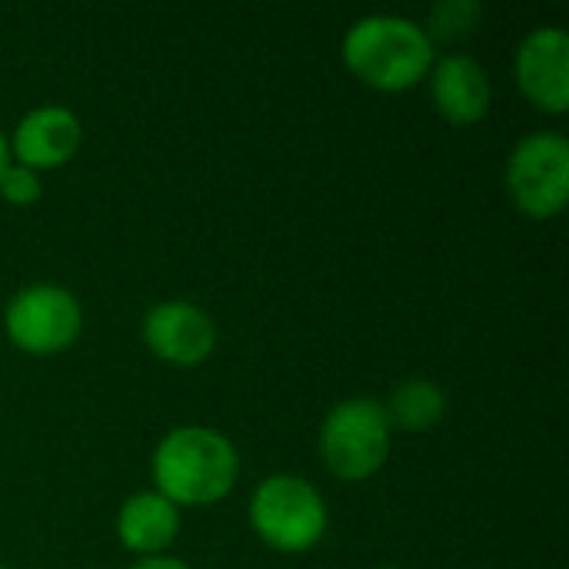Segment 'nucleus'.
<instances>
[{
	"mask_svg": "<svg viewBox=\"0 0 569 569\" xmlns=\"http://www.w3.org/2000/svg\"><path fill=\"white\" fill-rule=\"evenodd\" d=\"M250 527L277 553H310L330 527L323 493L297 473H270L250 497Z\"/></svg>",
	"mask_w": 569,
	"mask_h": 569,
	"instance_id": "nucleus-3",
	"label": "nucleus"
},
{
	"mask_svg": "<svg viewBox=\"0 0 569 569\" xmlns=\"http://www.w3.org/2000/svg\"><path fill=\"white\" fill-rule=\"evenodd\" d=\"M83 147V123L70 107L60 103H43L27 110L13 133L7 137V150L10 160L43 173V170H57L67 167Z\"/></svg>",
	"mask_w": 569,
	"mask_h": 569,
	"instance_id": "nucleus-9",
	"label": "nucleus"
},
{
	"mask_svg": "<svg viewBox=\"0 0 569 569\" xmlns=\"http://www.w3.org/2000/svg\"><path fill=\"white\" fill-rule=\"evenodd\" d=\"M130 569H193L187 560H177V557H170V553H160V557H140V560H133Z\"/></svg>",
	"mask_w": 569,
	"mask_h": 569,
	"instance_id": "nucleus-15",
	"label": "nucleus"
},
{
	"mask_svg": "<svg viewBox=\"0 0 569 569\" xmlns=\"http://www.w3.org/2000/svg\"><path fill=\"white\" fill-rule=\"evenodd\" d=\"M343 67L370 90L403 93L423 83L437 63V47L423 23L400 13H367L353 20L340 43Z\"/></svg>",
	"mask_w": 569,
	"mask_h": 569,
	"instance_id": "nucleus-2",
	"label": "nucleus"
},
{
	"mask_svg": "<svg viewBox=\"0 0 569 569\" xmlns=\"http://www.w3.org/2000/svg\"><path fill=\"white\" fill-rule=\"evenodd\" d=\"M520 93L543 113L563 117L569 107V37L563 27L530 30L513 57Z\"/></svg>",
	"mask_w": 569,
	"mask_h": 569,
	"instance_id": "nucleus-8",
	"label": "nucleus"
},
{
	"mask_svg": "<svg viewBox=\"0 0 569 569\" xmlns=\"http://www.w3.org/2000/svg\"><path fill=\"white\" fill-rule=\"evenodd\" d=\"M483 17H487V10L477 0H440L430 10L423 30L433 40V47L437 43H453V40H463V37L477 33Z\"/></svg>",
	"mask_w": 569,
	"mask_h": 569,
	"instance_id": "nucleus-13",
	"label": "nucleus"
},
{
	"mask_svg": "<svg viewBox=\"0 0 569 569\" xmlns=\"http://www.w3.org/2000/svg\"><path fill=\"white\" fill-rule=\"evenodd\" d=\"M427 83H430V100L437 113L453 127H473L490 113L493 83H490L487 67L470 53L437 57Z\"/></svg>",
	"mask_w": 569,
	"mask_h": 569,
	"instance_id": "nucleus-10",
	"label": "nucleus"
},
{
	"mask_svg": "<svg viewBox=\"0 0 569 569\" xmlns=\"http://www.w3.org/2000/svg\"><path fill=\"white\" fill-rule=\"evenodd\" d=\"M43 197V183L40 173L20 167V163H7V170L0 173V200L10 207H33Z\"/></svg>",
	"mask_w": 569,
	"mask_h": 569,
	"instance_id": "nucleus-14",
	"label": "nucleus"
},
{
	"mask_svg": "<svg viewBox=\"0 0 569 569\" xmlns=\"http://www.w3.org/2000/svg\"><path fill=\"white\" fill-rule=\"evenodd\" d=\"M377 569H400V567H377Z\"/></svg>",
	"mask_w": 569,
	"mask_h": 569,
	"instance_id": "nucleus-17",
	"label": "nucleus"
},
{
	"mask_svg": "<svg viewBox=\"0 0 569 569\" xmlns=\"http://www.w3.org/2000/svg\"><path fill=\"white\" fill-rule=\"evenodd\" d=\"M117 540L127 553L140 557H160L173 547L180 537V510L160 497L157 490H140L123 500L113 520Z\"/></svg>",
	"mask_w": 569,
	"mask_h": 569,
	"instance_id": "nucleus-11",
	"label": "nucleus"
},
{
	"mask_svg": "<svg viewBox=\"0 0 569 569\" xmlns=\"http://www.w3.org/2000/svg\"><path fill=\"white\" fill-rule=\"evenodd\" d=\"M0 569H10V567H3V563H0Z\"/></svg>",
	"mask_w": 569,
	"mask_h": 569,
	"instance_id": "nucleus-18",
	"label": "nucleus"
},
{
	"mask_svg": "<svg viewBox=\"0 0 569 569\" xmlns=\"http://www.w3.org/2000/svg\"><path fill=\"white\" fill-rule=\"evenodd\" d=\"M7 163H10V150H7V133L0 130V173L7 170Z\"/></svg>",
	"mask_w": 569,
	"mask_h": 569,
	"instance_id": "nucleus-16",
	"label": "nucleus"
},
{
	"mask_svg": "<svg viewBox=\"0 0 569 569\" xmlns=\"http://www.w3.org/2000/svg\"><path fill=\"white\" fill-rule=\"evenodd\" d=\"M143 347L167 367L190 370L213 357L217 323L213 317L190 300H163L143 313L140 323Z\"/></svg>",
	"mask_w": 569,
	"mask_h": 569,
	"instance_id": "nucleus-7",
	"label": "nucleus"
},
{
	"mask_svg": "<svg viewBox=\"0 0 569 569\" xmlns=\"http://www.w3.org/2000/svg\"><path fill=\"white\" fill-rule=\"evenodd\" d=\"M390 420L373 397H347L333 403L320 423L317 450L330 477L343 483H363L383 470L390 457Z\"/></svg>",
	"mask_w": 569,
	"mask_h": 569,
	"instance_id": "nucleus-4",
	"label": "nucleus"
},
{
	"mask_svg": "<svg viewBox=\"0 0 569 569\" xmlns=\"http://www.w3.org/2000/svg\"><path fill=\"white\" fill-rule=\"evenodd\" d=\"M3 333L27 357H60L83 333V307L60 283H27L3 310Z\"/></svg>",
	"mask_w": 569,
	"mask_h": 569,
	"instance_id": "nucleus-6",
	"label": "nucleus"
},
{
	"mask_svg": "<svg viewBox=\"0 0 569 569\" xmlns=\"http://www.w3.org/2000/svg\"><path fill=\"white\" fill-rule=\"evenodd\" d=\"M503 183L530 220H553L569 200V140L560 130H533L507 157Z\"/></svg>",
	"mask_w": 569,
	"mask_h": 569,
	"instance_id": "nucleus-5",
	"label": "nucleus"
},
{
	"mask_svg": "<svg viewBox=\"0 0 569 569\" xmlns=\"http://www.w3.org/2000/svg\"><path fill=\"white\" fill-rule=\"evenodd\" d=\"M153 490L177 510L213 507L227 500L240 480V453L230 437L213 427H177L150 453Z\"/></svg>",
	"mask_w": 569,
	"mask_h": 569,
	"instance_id": "nucleus-1",
	"label": "nucleus"
},
{
	"mask_svg": "<svg viewBox=\"0 0 569 569\" xmlns=\"http://www.w3.org/2000/svg\"><path fill=\"white\" fill-rule=\"evenodd\" d=\"M383 413L390 420V430L400 433H430L447 417V393L433 380L410 377L393 387V393L383 400Z\"/></svg>",
	"mask_w": 569,
	"mask_h": 569,
	"instance_id": "nucleus-12",
	"label": "nucleus"
}]
</instances>
